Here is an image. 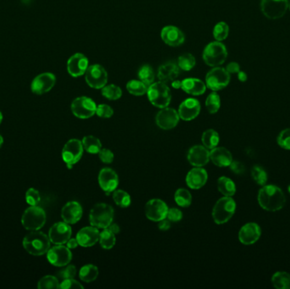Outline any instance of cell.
I'll use <instances>...</instances> for the list:
<instances>
[{"mask_svg": "<svg viewBox=\"0 0 290 289\" xmlns=\"http://www.w3.org/2000/svg\"><path fill=\"white\" fill-rule=\"evenodd\" d=\"M258 202L263 210L275 212L284 208L286 198L278 186L265 185L262 186L258 193Z\"/></svg>", "mask_w": 290, "mask_h": 289, "instance_id": "1", "label": "cell"}, {"mask_svg": "<svg viewBox=\"0 0 290 289\" xmlns=\"http://www.w3.org/2000/svg\"><path fill=\"white\" fill-rule=\"evenodd\" d=\"M23 247L31 256H43L50 249V240L45 233L32 231L23 239Z\"/></svg>", "mask_w": 290, "mask_h": 289, "instance_id": "2", "label": "cell"}, {"mask_svg": "<svg viewBox=\"0 0 290 289\" xmlns=\"http://www.w3.org/2000/svg\"><path fill=\"white\" fill-rule=\"evenodd\" d=\"M147 94L150 103L154 106L163 109L169 105L172 100V93L169 87L165 82L160 81L154 82L148 87Z\"/></svg>", "mask_w": 290, "mask_h": 289, "instance_id": "3", "label": "cell"}, {"mask_svg": "<svg viewBox=\"0 0 290 289\" xmlns=\"http://www.w3.org/2000/svg\"><path fill=\"white\" fill-rule=\"evenodd\" d=\"M228 58V50L222 42H210L203 52V59L206 65L217 67L223 65Z\"/></svg>", "mask_w": 290, "mask_h": 289, "instance_id": "4", "label": "cell"}, {"mask_svg": "<svg viewBox=\"0 0 290 289\" xmlns=\"http://www.w3.org/2000/svg\"><path fill=\"white\" fill-rule=\"evenodd\" d=\"M114 219V210L110 205L100 203L94 205L89 215V222L97 228H107Z\"/></svg>", "mask_w": 290, "mask_h": 289, "instance_id": "5", "label": "cell"}, {"mask_svg": "<svg viewBox=\"0 0 290 289\" xmlns=\"http://www.w3.org/2000/svg\"><path fill=\"white\" fill-rule=\"evenodd\" d=\"M236 211V203L232 197H223L220 199L212 211V216L217 224H224L231 219Z\"/></svg>", "mask_w": 290, "mask_h": 289, "instance_id": "6", "label": "cell"}, {"mask_svg": "<svg viewBox=\"0 0 290 289\" xmlns=\"http://www.w3.org/2000/svg\"><path fill=\"white\" fill-rule=\"evenodd\" d=\"M45 222V211L37 205L26 209L21 217V223L26 230H39L44 226Z\"/></svg>", "mask_w": 290, "mask_h": 289, "instance_id": "7", "label": "cell"}, {"mask_svg": "<svg viewBox=\"0 0 290 289\" xmlns=\"http://www.w3.org/2000/svg\"><path fill=\"white\" fill-rule=\"evenodd\" d=\"M231 80V76L228 73L225 68L213 67L206 74V87L212 90L213 92H217L219 90L225 88Z\"/></svg>", "mask_w": 290, "mask_h": 289, "instance_id": "8", "label": "cell"}, {"mask_svg": "<svg viewBox=\"0 0 290 289\" xmlns=\"http://www.w3.org/2000/svg\"><path fill=\"white\" fill-rule=\"evenodd\" d=\"M289 8L288 0H262L261 9L262 14L270 20L282 18Z\"/></svg>", "mask_w": 290, "mask_h": 289, "instance_id": "9", "label": "cell"}, {"mask_svg": "<svg viewBox=\"0 0 290 289\" xmlns=\"http://www.w3.org/2000/svg\"><path fill=\"white\" fill-rule=\"evenodd\" d=\"M87 85L94 89H102L107 84L108 73L102 65L94 64L89 65L85 73Z\"/></svg>", "mask_w": 290, "mask_h": 289, "instance_id": "10", "label": "cell"}, {"mask_svg": "<svg viewBox=\"0 0 290 289\" xmlns=\"http://www.w3.org/2000/svg\"><path fill=\"white\" fill-rule=\"evenodd\" d=\"M71 111L77 118L88 119L96 114L95 102L88 97H78L71 103Z\"/></svg>", "mask_w": 290, "mask_h": 289, "instance_id": "11", "label": "cell"}, {"mask_svg": "<svg viewBox=\"0 0 290 289\" xmlns=\"http://www.w3.org/2000/svg\"><path fill=\"white\" fill-rule=\"evenodd\" d=\"M83 153V145L78 139H71L65 143L62 149V159L68 168L77 163L81 160Z\"/></svg>", "mask_w": 290, "mask_h": 289, "instance_id": "12", "label": "cell"}, {"mask_svg": "<svg viewBox=\"0 0 290 289\" xmlns=\"http://www.w3.org/2000/svg\"><path fill=\"white\" fill-rule=\"evenodd\" d=\"M47 258L49 263L54 267H65L71 262L72 254L69 248L63 245H57L48 250Z\"/></svg>", "mask_w": 290, "mask_h": 289, "instance_id": "13", "label": "cell"}, {"mask_svg": "<svg viewBox=\"0 0 290 289\" xmlns=\"http://www.w3.org/2000/svg\"><path fill=\"white\" fill-rule=\"evenodd\" d=\"M71 228L66 222H57L53 225L48 232V238L54 245H62L71 239Z\"/></svg>", "mask_w": 290, "mask_h": 289, "instance_id": "14", "label": "cell"}, {"mask_svg": "<svg viewBox=\"0 0 290 289\" xmlns=\"http://www.w3.org/2000/svg\"><path fill=\"white\" fill-rule=\"evenodd\" d=\"M56 82V77L53 73L45 72L36 76L31 82V92L38 95L49 92Z\"/></svg>", "mask_w": 290, "mask_h": 289, "instance_id": "15", "label": "cell"}, {"mask_svg": "<svg viewBox=\"0 0 290 289\" xmlns=\"http://www.w3.org/2000/svg\"><path fill=\"white\" fill-rule=\"evenodd\" d=\"M168 210L169 209L166 203L158 199L149 200L145 205L147 218L152 222H160L161 220L166 219Z\"/></svg>", "mask_w": 290, "mask_h": 289, "instance_id": "16", "label": "cell"}, {"mask_svg": "<svg viewBox=\"0 0 290 289\" xmlns=\"http://www.w3.org/2000/svg\"><path fill=\"white\" fill-rule=\"evenodd\" d=\"M180 116L178 111L172 108H163L161 111L158 112L155 118L157 126L164 130H170L174 128L179 122Z\"/></svg>", "mask_w": 290, "mask_h": 289, "instance_id": "17", "label": "cell"}, {"mask_svg": "<svg viewBox=\"0 0 290 289\" xmlns=\"http://www.w3.org/2000/svg\"><path fill=\"white\" fill-rule=\"evenodd\" d=\"M88 66V59L83 53H75L68 59V73L73 77H80L85 75Z\"/></svg>", "mask_w": 290, "mask_h": 289, "instance_id": "18", "label": "cell"}, {"mask_svg": "<svg viewBox=\"0 0 290 289\" xmlns=\"http://www.w3.org/2000/svg\"><path fill=\"white\" fill-rule=\"evenodd\" d=\"M262 235V229L260 226L255 222L245 224L240 229L239 233V239L240 243L245 245H251L256 244Z\"/></svg>", "mask_w": 290, "mask_h": 289, "instance_id": "19", "label": "cell"}, {"mask_svg": "<svg viewBox=\"0 0 290 289\" xmlns=\"http://www.w3.org/2000/svg\"><path fill=\"white\" fill-rule=\"evenodd\" d=\"M161 39L171 47H178L183 44L185 36L180 29L175 25H166L161 30Z\"/></svg>", "mask_w": 290, "mask_h": 289, "instance_id": "20", "label": "cell"}, {"mask_svg": "<svg viewBox=\"0 0 290 289\" xmlns=\"http://www.w3.org/2000/svg\"><path fill=\"white\" fill-rule=\"evenodd\" d=\"M99 183L102 190L109 194L117 188L119 184L118 176L112 169H102L99 174Z\"/></svg>", "mask_w": 290, "mask_h": 289, "instance_id": "21", "label": "cell"}, {"mask_svg": "<svg viewBox=\"0 0 290 289\" xmlns=\"http://www.w3.org/2000/svg\"><path fill=\"white\" fill-rule=\"evenodd\" d=\"M200 112V104L196 98H187L180 104L178 109V115L183 121L194 120L197 117Z\"/></svg>", "mask_w": 290, "mask_h": 289, "instance_id": "22", "label": "cell"}, {"mask_svg": "<svg viewBox=\"0 0 290 289\" xmlns=\"http://www.w3.org/2000/svg\"><path fill=\"white\" fill-rule=\"evenodd\" d=\"M188 160L192 166L201 167L206 166L210 160V152L205 146L192 147L188 153Z\"/></svg>", "mask_w": 290, "mask_h": 289, "instance_id": "23", "label": "cell"}, {"mask_svg": "<svg viewBox=\"0 0 290 289\" xmlns=\"http://www.w3.org/2000/svg\"><path fill=\"white\" fill-rule=\"evenodd\" d=\"M82 208L78 202L71 201L62 208L61 217L68 224H75L82 218Z\"/></svg>", "mask_w": 290, "mask_h": 289, "instance_id": "24", "label": "cell"}, {"mask_svg": "<svg viewBox=\"0 0 290 289\" xmlns=\"http://www.w3.org/2000/svg\"><path fill=\"white\" fill-rule=\"evenodd\" d=\"M99 230L95 227H87L79 231L76 240L82 247H91L99 241Z\"/></svg>", "mask_w": 290, "mask_h": 289, "instance_id": "25", "label": "cell"}, {"mask_svg": "<svg viewBox=\"0 0 290 289\" xmlns=\"http://www.w3.org/2000/svg\"><path fill=\"white\" fill-rule=\"evenodd\" d=\"M208 179V174L206 170L201 167L192 169L186 177V183L192 189H200L202 188Z\"/></svg>", "mask_w": 290, "mask_h": 289, "instance_id": "26", "label": "cell"}, {"mask_svg": "<svg viewBox=\"0 0 290 289\" xmlns=\"http://www.w3.org/2000/svg\"><path fill=\"white\" fill-rule=\"evenodd\" d=\"M179 72L180 68L178 67V64H175L173 62H167L159 67L157 76L161 82L167 83L176 80Z\"/></svg>", "mask_w": 290, "mask_h": 289, "instance_id": "27", "label": "cell"}, {"mask_svg": "<svg viewBox=\"0 0 290 289\" xmlns=\"http://www.w3.org/2000/svg\"><path fill=\"white\" fill-rule=\"evenodd\" d=\"M210 160H212L216 166L219 167H227L230 166L233 162V156L230 151L226 148L216 147L210 152Z\"/></svg>", "mask_w": 290, "mask_h": 289, "instance_id": "28", "label": "cell"}, {"mask_svg": "<svg viewBox=\"0 0 290 289\" xmlns=\"http://www.w3.org/2000/svg\"><path fill=\"white\" fill-rule=\"evenodd\" d=\"M181 88L191 95H202L206 90V84L198 78H186L182 81Z\"/></svg>", "mask_w": 290, "mask_h": 289, "instance_id": "29", "label": "cell"}, {"mask_svg": "<svg viewBox=\"0 0 290 289\" xmlns=\"http://www.w3.org/2000/svg\"><path fill=\"white\" fill-rule=\"evenodd\" d=\"M217 188L220 193H222L226 197L234 196L236 193V186L228 177H220L217 181Z\"/></svg>", "mask_w": 290, "mask_h": 289, "instance_id": "30", "label": "cell"}, {"mask_svg": "<svg viewBox=\"0 0 290 289\" xmlns=\"http://www.w3.org/2000/svg\"><path fill=\"white\" fill-rule=\"evenodd\" d=\"M99 276L98 267L93 265H86L82 267L79 272V277L85 283H92Z\"/></svg>", "mask_w": 290, "mask_h": 289, "instance_id": "31", "label": "cell"}, {"mask_svg": "<svg viewBox=\"0 0 290 289\" xmlns=\"http://www.w3.org/2000/svg\"><path fill=\"white\" fill-rule=\"evenodd\" d=\"M82 145L83 149L89 154H99L100 149H102L101 142L99 138H95L93 136H87L82 139Z\"/></svg>", "mask_w": 290, "mask_h": 289, "instance_id": "32", "label": "cell"}, {"mask_svg": "<svg viewBox=\"0 0 290 289\" xmlns=\"http://www.w3.org/2000/svg\"><path fill=\"white\" fill-rule=\"evenodd\" d=\"M272 283L276 289H290V275L285 272H279L273 276Z\"/></svg>", "mask_w": 290, "mask_h": 289, "instance_id": "33", "label": "cell"}, {"mask_svg": "<svg viewBox=\"0 0 290 289\" xmlns=\"http://www.w3.org/2000/svg\"><path fill=\"white\" fill-rule=\"evenodd\" d=\"M138 78L149 87L155 82V75L153 68L149 65H144L138 70Z\"/></svg>", "mask_w": 290, "mask_h": 289, "instance_id": "34", "label": "cell"}, {"mask_svg": "<svg viewBox=\"0 0 290 289\" xmlns=\"http://www.w3.org/2000/svg\"><path fill=\"white\" fill-rule=\"evenodd\" d=\"M219 140V135L213 129L207 130L204 132L202 136V142H203L204 146L206 147V149H214L218 145Z\"/></svg>", "mask_w": 290, "mask_h": 289, "instance_id": "35", "label": "cell"}, {"mask_svg": "<svg viewBox=\"0 0 290 289\" xmlns=\"http://www.w3.org/2000/svg\"><path fill=\"white\" fill-rule=\"evenodd\" d=\"M99 243L104 250H110L116 244V236L108 228H104L99 234Z\"/></svg>", "mask_w": 290, "mask_h": 289, "instance_id": "36", "label": "cell"}, {"mask_svg": "<svg viewBox=\"0 0 290 289\" xmlns=\"http://www.w3.org/2000/svg\"><path fill=\"white\" fill-rule=\"evenodd\" d=\"M127 90L132 95L143 96L147 93L148 87L140 80H131L127 82Z\"/></svg>", "mask_w": 290, "mask_h": 289, "instance_id": "37", "label": "cell"}, {"mask_svg": "<svg viewBox=\"0 0 290 289\" xmlns=\"http://www.w3.org/2000/svg\"><path fill=\"white\" fill-rule=\"evenodd\" d=\"M196 65V59L191 53H183L178 57V65L181 70L189 71Z\"/></svg>", "mask_w": 290, "mask_h": 289, "instance_id": "38", "label": "cell"}, {"mask_svg": "<svg viewBox=\"0 0 290 289\" xmlns=\"http://www.w3.org/2000/svg\"><path fill=\"white\" fill-rule=\"evenodd\" d=\"M102 95L109 100H117L122 95V90L115 84L105 85L102 88Z\"/></svg>", "mask_w": 290, "mask_h": 289, "instance_id": "39", "label": "cell"}, {"mask_svg": "<svg viewBox=\"0 0 290 289\" xmlns=\"http://www.w3.org/2000/svg\"><path fill=\"white\" fill-rule=\"evenodd\" d=\"M175 201L181 207H189L192 203L191 194L185 188H179L175 194Z\"/></svg>", "mask_w": 290, "mask_h": 289, "instance_id": "40", "label": "cell"}, {"mask_svg": "<svg viewBox=\"0 0 290 289\" xmlns=\"http://www.w3.org/2000/svg\"><path fill=\"white\" fill-rule=\"evenodd\" d=\"M228 34H229V26L227 23L224 21H220L215 25L213 36L216 41L223 42L228 37Z\"/></svg>", "mask_w": 290, "mask_h": 289, "instance_id": "41", "label": "cell"}, {"mask_svg": "<svg viewBox=\"0 0 290 289\" xmlns=\"http://www.w3.org/2000/svg\"><path fill=\"white\" fill-rule=\"evenodd\" d=\"M251 177L255 183L260 186H265L268 182V174L267 171L262 168V166H255L251 170Z\"/></svg>", "mask_w": 290, "mask_h": 289, "instance_id": "42", "label": "cell"}, {"mask_svg": "<svg viewBox=\"0 0 290 289\" xmlns=\"http://www.w3.org/2000/svg\"><path fill=\"white\" fill-rule=\"evenodd\" d=\"M206 106L207 110L211 114H216L220 110L221 107V98L216 92L209 94L206 98Z\"/></svg>", "mask_w": 290, "mask_h": 289, "instance_id": "43", "label": "cell"}, {"mask_svg": "<svg viewBox=\"0 0 290 289\" xmlns=\"http://www.w3.org/2000/svg\"><path fill=\"white\" fill-rule=\"evenodd\" d=\"M113 200L121 208H127L131 205V197L123 190H116L113 194Z\"/></svg>", "mask_w": 290, "mask_h": 289, "instance_id": "44", "label": "cell"}, {"mask_svg": "<svg viewBox=\"0 0 290 289\" xmlns=\"http://www.w3.org/2000/svg\"><path fill=\"white\" fill-rule=\"evenodd\" d=\"M37 288L40 289H59V280L54 276H45L40 279Z\"/></svg>", "mask_w": 290, "mask_h": 289, "instance_id": "45", "label": "cell"}, {"mask_svg": "<svg viewBox=\"0 0 290 289\" xmlns=\"http://www.w3.org/2000/svg\"><path fill=\"white\" fill-rule=\"evenodd\" d=\"M277 142L282 149L290 150V128L283 130L282 132L279 133Z\"/></svg>", "mask_w": 290, "mask_h": 289, "instance_id": "46", "label": "cell"}, {"mask_svg": "<svg viewBox=\"0 0 290 289\" xmlns=\"http://www.w3.org/2000/svg\"><path fill=\"white\" fill-rule=\"evenodd\" d=\"M25 201L31 206H36L38 205L41 201L39 192L34 188H29L25 193Z\"/></svg>", "mask_w": 290, "mask_h": 289, "instance_id": "47", "label": "cell"}, {"mask_svg": "<svg viewBox=\"0 0 290 289\" xmlns=\"http://www.w3.org/2000/svg\"><path fill=\"white\" fill-rule=\"evenodd\" d=\"M76 274V267L70 265L67 267H65L64 269H61L57 273V278L65 280V279H71V278H75Z\"/></svg>", "mask_w": 290, "mask_h": 289, "instance_id": "48", "label": "cell"}, {"mask_svg": "<svg viewBox=\"0 0 290 289\" xmlns=\"http://www.w3.org/2000/svg\"><path fill=\"white\" fill-rule=\"evenodd\" d=\"M113 114H114V110L108 104H99L96 109V115L101 118H110Z\"/></svg>", "mask_w": 290, "mask_h": 289, "instance_id": "49", "label": "cell"}, {"mask_svg": "<svg viewBox=\"0 0 290 289\" xmlns=\"http://www.w3.org/2000/svg\"><path fill=\"white\" fill-rule=\"evenodd\" d=\"M59 289H83V286L82 284L78 283V282L74 280L73 278H71V279H65V280H63L62 283L59 284Z\"/></svg>", "mask_w": 290, "mask_h": 289, "instance_id": "50", "label": "cell"}, {"mask_svg": "<svg viewBox=\"0 0 290 289\" xmlns=\"http://www.w3.org/2000/svg\"><path fill=\"white\" fill-rule=\"evenodd\" d=\"M99 159L101 160L103 163H112L114 160V154L112 151L108 149H101L99 152Z\"/></svg>", "mask_w": 290, "mask_h": 289, "instance_id": "51", "label": "cell"}, {"mask_svg": "<svg viewBox=\"0 0 290 289\" xmlns=\"http://www.w3.org/2000/svg\"><path fill=\"white\" fill-rule=\"evenodd\" d=\"M166 218L169 220L170 222H180L182 218H183V213H182V211L180 210H178L177 208H172V209L168 210Z\"/></svg>", "mask_w": 290, "mask_h": 289, "instance_id": "52", "label": "cell"}, {"mask_svg": "<svg viewBox=\"0 0 290 289\" xmlns=\"http://www.w3.org/2000/svg\"><path fill=\"white\" fill-rule=\"evenodd\" d=\"M229 166L231 167L232 171H234V173H236V174H242L243 172L245 171V166L239 161H234L233 160V162Z\"/></svg>", "mask_w": 290, "mask_h": 289, "instance_id": "53", "label": "cell"}, {"mask_svg": "<svg viewBox=\"0 0 290 289\" xmlns=\"http://www.w3.org/2000/svg\"><path fill=\"white\" fill-rule=\"evenodd\" d=\"M225 69L229 74L238 73L240 71V65L237 62H231L227 65Z\"/></svg>", "mask_w": 290, "mask_h": 289, "instance_id": "54", "label": "cell"}, {"mask_svg": "<svg viewBox=\"0 0 290 289\" xmlns=\"http://www.w3.org/2000/svg\"><path fill=\"white\" fill-rule=\"evenodd\" d=\"M159 229L161 231H167L169 230V228H171V222H170L169 220L163 219L161 220L159 222V226H158Z\"/></svg>", "mask_w": 290, "mask_h": 289, "instance_id": "55", "label": "cell"}, {"mask_svg": "<svg viewBox=\"0 0 290 289\" xmlns=\"http://www.w3.org/2000/svg\"><path fill=\"white\" fill-rule=\"evenodd\" d=\"M67 247L70 249V250H72V249H76L77 246H78V242L76 240V239H70L68 240Z\"/></svg>", "mask_w": 290, "mask_h": 289, "instance_id": "56", "label": "cell"}, {"mask_svg": "<svg viewBox=\"0 0 290 289\" xmlns=\"http://www.w3.org/2000/svg\"><path fill=\"white\" fill-rule=\"evenodd\" d=\"M238 78H239L240 82H245L248 79V76H247V74L245 73V71L240 70V72H238Z\"/></svg>", "mask_w": 290, "mask_h": 289, "instance_id": "57", "label": "cell"}, {"mask_svg": "<svg viewBox=\"0 0 290 289\" xmlns=\"http://www.w3.org/2000/svg\"><path fill=\"white\" fill-rule=\"evenodd\" d=\"M107 228L110 232H112L114 234H117V233H120V228H119L118 225L112 224L111 223Z\"/></svg>", "mask_w": 290, "mask_h": 289, "instance_id": "58", "label": "cell"}, {"mask_svg": "<svg viewBox=\"0 0 290 289\" xmlns=\"http://www.w3.org/2000/svg\"><path fill=\"white\" fill-rule=\"evenodd\" d=\"M172 86L175 89H179L182 87V82L181 81H178V80H174L172 81Z\"/></svg>", "mask_w": 290, "mask_h": 289, "instance_id": "59", "label": "cell"}, {"mask_svg": "<svg viewBox=\"0 0 290 289\" xmlns=\"http://www.w3.org/2000/svg\"><path fill=\"white\" fill-rule=\"evenodd\" d=\"M3 137H2L1 135H0V148H1V146H2V145H3Z\"/></svg>", "mask_w": 290, "mask_h": 289, "instance_id": "60", "label": "cell"}, {"mask_svg": "<svg viewBox=\"0 0 290 289\" xmlns=\"http://www.w3.org/2000/svg\"><path fill=\"white\" fill-rule=\"evenodd\" d=\"M2 121H3V115H2V113L0 111V124H1Z\"/></svg>", "mask_w": 290, "mask_h": 289, "instance_id": "61", "label": "cell"}, {"mask_svg": "<svg viewBox=\"0 0 290 289\" xmlns=\"http://www.w3.org/2000/svg\"><path fill=\"white\" fill-rule=\"evenodd\" d=\"M288 191H289V194H290V185L288 187Z\"/></svg>", "mask_w": 290, "mask_h": 289, "instance_id": "62", "label": "cell"}, {"mask_svg": "<svg viewBox=\"0 0 290 289\" xmlns=\"http://www.w3.org/2000/svg\"></svg>", "mask_w": 290, "mask_h": 289, "instance_id": "63", "label": "cell"}]
</instances>
